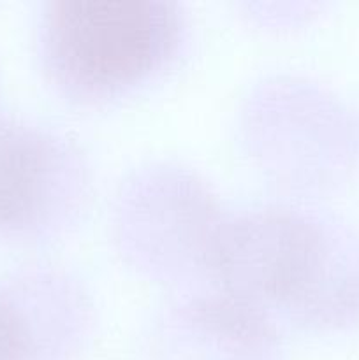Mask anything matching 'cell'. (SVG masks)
Returning a JSON list of instances; mask_svg holds the SVG:
<instances>
[{"instance_id":"2","label":"cell","mask_w":359,"mask_h":360,"mask_svg":"<svg viewBox=\"0 0 359 360\" xmlns=\"http://www.w3.org/2000/svg\"><path fill=\"white\" fill-rule=\"evenodd\" d=\"M187 37L169 0H53L42 18V56L70 98L106 102L164 72Z\"/></svg>"},{"instance_id":"1","label":"cell","mask_w":359,"mask_h":360,"mask_svg":"<svg viewBox=\"0 0 359 360\" xmlns=\"http://www.w3.org/2000/svg\"><path fill=\"white\" fill-rule=\"evenodd\" d=\"M206 274L277 326L282 319L310 327L359 319V239L315 211L266 204L224 214Z\"/></svg>"},{"instance_id":"3","label":"cell","mask_w":359,"mask_h":360,"mask_svg":"<svg viewBox=\"0 0 359 360\" xmlns=\"http://www.w3.org/2000/svg\"><path fill=\"white\" fill-rule=\"evenodd\" d=\"M88 183L84 158L67 137L0 127V232L63 229L83 210Z\"/></svg>"}]
</instances>
